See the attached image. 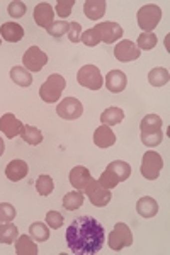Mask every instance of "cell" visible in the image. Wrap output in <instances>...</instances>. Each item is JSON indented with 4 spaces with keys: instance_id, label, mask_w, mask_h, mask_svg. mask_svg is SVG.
<instances>
[{
    "instance_id": "obj_1",
    "label": "cell",
    "mask_w": 170,
    "mask_h": 255,
    "mask_svg": "<svg viewBox=\"0 0 170 255\" xmlns=\"http://www.w3.org/2000/svg\"><path fill=\"white\" fill-rule=\"evenodd\" d=\"M68 250L75 255H95L106 242V230L92 216L75 218L65 233Z\"/></svg>"
},
{
    "instance_id": "obj_2",
    "label": "cell",
    "mask_w": 170,
    "mask_h": 255,
    "mask_svg": "<svg viewBox=\"0 0 170 255\" xmlns=\"http://www.w3.org/2000/svg\"><path fill=\"white\" fill-rule=\"evenodd\" d=\"M65 87H66V80L63 77L58 75V73H51L39 89L41 101H44L46 104H55L56 101H60L61 92L65 90Z\"/></svg>"
},
{
    "instance_id": "obj_3",
    "label": "cell",
    "mask_w": 170,
    "mask_h": 255,
    "mask_svg": "<svg viewBox=\"0 0 170 255\" xmlns=\"http://www.w3.org/2000/svg\"><path fill=\"white\" fill-rule=\"evenodd\" d=\"M138 26L142 27L145 32H152L159 26L160 19H162V9L155 3H147L142 9L138 10Z\"/></svg>"
},
{
    "instance_id": "obj_4",
    "label": "cell",
    "mask_w": 170,
    "mask_h": 255,
    "mask_svg": "<svg viewBox=\"0 0 170 255\" xmlns=\"http://www.w3.org/2000/svg\"><path fill=\"white\" fill-rule=\"evenodd\" d=\"M162 168H164V158H162V155L157 153V151L148 150L147 153L143 155V160H142V168H140L142 175L147 180H155V179H159Z\"/></svg>"
},
{
    "instance_id": "obj_5",
    "label": "cell",
    "mask_w": 170,
    "mask_h": 255,
    "mask_svg": "<svg viewBox=\"0 0 170 255\" xmlns=\"http://www.w3.org/2000/svg\"><path fill=\"white\" fill-rule=\"evenodd\" d=\"M77 82L82 85V87H87L90 90H99L104 84V79H102V73L95 65H85L78 70L77 73Z\"/></svg>"
},
{
    "instance_id": "obj_6",
    "label": "cell",
    "mask_w": 170,
    "mask_h": 255,
    "mask_svg": "<svg viewBox=\"0 0 170 255\" xmlns=\"http://www.w3.org/2000/svg\"><path fill=\"white\" fill-rule=\"evenodd\" d=\"M133 245V233L126 223H116L114 230L109 233V247L114 252H121L124 247Z\"/></svg>"
},
{
    "instance_id": "obj_7",
    "label": "cell",
    "mask_w": 170,
    "mask_h": 255,
    "mask_svg": "<svg viewBox=\"0 0 170 255\" xmlns=\"http://www.w3.org/2000/svg\"><path fill=\"white\" fill-rule=\"evenodd\" d=\"M84 192H85V196L89 197L90 203L97 208L107 206V204L111 203V199H113V194H111L109 189L102 187L101 184H99V180H95V179H90V182L87 184Z\"/></svg>"
},
{
    "instance_id": "obj_8",
    "label": "cell",
    "mask_w": 170,
    "mask_h": 255,
    "mask_svg": "<svg viewBox=\"0 0 170 255\" xmlns=\"http://www.w3.org/2000/svg\"><path fill=\"white\" fill-rule=\"evenodd\" d=\"M56 114L61 119L73 121V119H78L84 114V106H82V102L75 97H65L63 101L58 104Z\"/></svg>"
},
{
    "instance_id": "obj_9",
    "label": "cell",
    "mask_w": 170,
    "mask_h": 255,
    "mask_svg": "<svg viewBox=\"0 0 170 255\" xmlns=\"http://www.w3.org/2000/svg\"><path fill=\"white\" fill-rule=\"evenodd\" d=\"M22 63L27 72H39V70L48 63V55L44 51H41V48L31 46L24 53Z\"/></svg>"
},
{
    "instance_id": "obj_10",
    "label": "cell",
    "mask_w": 170,
    "mask_h": 255,
    "mask_svg": "<svg viewBox=\"0 0 170 255\" xmlns=\"http://www.w3.org/2000/svg\"><path fill=\"white\" fill-rule=\"evenodd\" d=\"M94 29L97 31L99 38H101L102 43H106V44L116 43V41L121 39L124 34L123 27L119 26L118 22H99V24H95Z\"/></svg>"
},
{
    "instance_id": "obj_11",
    "label": "cell",
    "mask_w": 170,
    "mask_h": 255,
    "mask_svg": "<svg viewBox=\"0 0 170 255\" xmlns=\"http://www.w3.org/2000/svg\"><path fill=\"white\" fill-rule=\"evenodd\" d=\"M140 49L133 41L130 39H123L119 41L114 46V56L118 61H123V63H128V61H135L140 58Z\"/></svg>"
},
{
    "instance_id": "obj_12",
    "label": "cell",
    "mask_w": 170,
    "mask_h": 255,
    "mask_svg": "<svg viewBox=\"0 0 170 255\" xmlns=\"http://www.w3.org/2000/svg\"><path fill=\"white\" fill-rule=\"evenodd\" d=\"M34 20L39 27L48 29L55 22V10H53V7L48 2H39L34 7Z\"/></svg>"
},
{
    "instance_id": "obj_13",
    "label": "cell",
    "mask_w": 170,
    "mask_h": 255,
    "mask_svg": "<svg viewBox=\"0 0 170 255\" xmlns=\"http://www.w3.org/2000/svg\"><path fill=\"white\" fill-rule=\"evenodd\" d=\"M22 126H24L22 123H20L12 113H7V114H3V116L0 118V131H2V133L5 134L9 139L15 138L17 134H20Z\"/></svg>"
},
{
    "instance_id": "obj_14",
    "label": "cell",
    "mask_w": 170,
    "mask_h": 255,
    "mask_svg": "<svg viewBox=\"0 0 170 255\" xmlns=\"http://www.w3.org/2000/svg\"><path fill=\"white\" fill-rule=\"evenodd\" d=\"M126 85H128V77L121 70H111L106 75V89L109 92L119 94L126 89Z\"/></svg>"
},
{
    "instance_id": "obj_15",
    "label": "cell",
    "mask_w": 170,
    "mask_h": 255,
    "mask_svg": "<svg viewBox=\"0 0 170 255\" xmlns=\"http://www.w3.org/2000/svg\"><path fill=\"white\" fill-rule=\"evenodd\" d=\"M92 175H90V170L84 165H77L70 170V184L75 187V191H82L87 187V184L90 182Z\"/></svg>"
},
{
    "instance_id": "obj_16",
    "label": "cell",
    "mask_w": 170,
    "mask_h": 255,
    "mask_svg": "<svg viewBox=\"0 0 170 255\" xmlns=\"http://www.w3.org/2000/svg\"><path fill=\"white\" fill-rule=\"evenodd\" d=\"M29 172V167L27 163L24 162V160H12V162H9V165L5 167V175L7 179L12 180V182H17V180H22L24 177L27 175Z\"/></svg>"
},
{
    "instance_id": "obj_17",
    "label": "cell",
    "mask_w": 170,
    "mask_h": 255,
    "mask_svg": "<svg viewBox=\"0 0 170 255\" xmlns=\"http://www.w3.org/2000/svg\"><path fill=\"white\" fill-rule=\"evenodd\" d=\"M94 143L99 148H109L116 143V134L109 126H99L94 133Z\"/></svg>"
},
{
    "instance_id": "obj_18",
    "label": "cell",
    "mask_w": 170,
    "mask_h": 255,
    "mask_svg": "<svg viewBox=\"0 0 170 255\" xmlns=\"http://www.w3.org/2000/svg\"><path fill=\"white\" fill-rule=\"evenodd\" d=\"M136 213L143 218L157 216V213H159V203H157V201L150 196L140 197L138 203H136Z\"/></svg>"
},
{
    "instance_id": "obj_19",
    "label": "cell",
    "mask_w": 170,
    "mask_h": 255,
    "mask_svg": "<svg viewBox=\"0 0 170 255\" xmlns=\"http://www.w3.org/2000/svg\"><path fill=\"white\" fill-rule=\"evenodd\" d=\"M0 36L9 43H17L24 38V27L17 22H5L0 27Z\"/></svg>"
},
{
    "instance_id": "obj_20",
    "label": "cell",
    "mask_w": 170,
    "mask_h": 255,
    "mask_svg": "<svg viewBox=\"0 0 170 255\" xmlns=\"http://www.w3.org/2000/svg\"><path fill=\"white\" fill-rule=\"evenodd\" d=\"M106 0H87L84 3V12L90 20H99L106 14Z\"/></svg>"
},
{
    "instance_id": "obj_21",
    "label": "cell",
    "mask_w": 170,
    "mask_h": 255,
    "mask_svg": "<svg viewBox=\"0 0 170 255\" xmlns=\"http://www.w3.org/2000/svg\"><path fill=\"white\" fill-rule=\"evenodd\" d=\"M15 254L17 255H38V245L31 237L19 235L15 240Z\"/></svg>"
},
{
    "instance_id": "obj_22",
    "label": "cell",
    "mask_w": 170,
    "mask_h": 255,
    "mask_svg": "<svg viewBox=\"0 0 170 255\" xmlns=\"http://www.w3.org/2000/svg\"><path fill=\"white\" fill-rule=\"evenodd\" d=\"M124 119V111L119 108H107L104 113L101 114V123L104 126H116Z\"/></svg>"
},
{
    "instance_id": "obj_23",
    "label": "cell",
    "mask_w": 170,
    "mask_h": 255,
    "mask_svg": "<svg viewBox=\"0 0 170 255\" xmlns=\"http://www.w3.org/2000/svg\"><path fill=\"white\" fill-rule=\"evenodd\" d=\"M169 80H170L169 70L164 67H157L150 70V73H148V82H150V85H153V87H164V85L169 84Z\"/></svg>"
},
{
    "instance_id": "obj_24",
    "label": "cell",
    "mask_w": 170,
    "mask_h": 255,
    "mask_svg": "<svg viewBox=\"0 0 170 255\" xmlns=\"http://www.w3.org/2000/svg\"><path fill=\"white\" fill-rule=\"evenodd\" d=\"M10 79L19 87H29L32 84V75L24 67H14L10 70Z\"/></svg>"
},
{
    "instance_id": "obj_25",
    "label": "cell",
    "mask_w": 170,
    "mask_h": 255,
    "mask_svg": "<svg viewBox=\"0 0 170 255\" xmlns=\"http://www.w3.org/2000/svg\"><path fill=\"white\" fill-rule=\"evenodd\" d=\"M162 126H164L162 118L157 116V114H148V116H145L142 119V123H140L142 133H155V131H162Z\"/></svg>"
},
{
    "instance_id": "obj_26",
    "label": "cell",
    "mask_w": 170,
    "mask_h": 255,
    "mask_svg": "<svg viewBox=\"0 0 170 255\" xmlns=\"http://www.w3.org/2000/svg\"><path fill=\"white\" fill-rule=\"evenodd\" d=\"M20 138H22V141H26L27 145H39L41 141H43V133L38 129V128L34 126H22V129H20Z\"/></svg>"
},
{
    "instance_id": "obj_27",
    "label": "cell",
    "mask_w": 170,
    "mask_h": 255,
    "mask_svg": "<svg viewBox=\"0 0 170 255\" xmlns=\"http://www.w3.org/2000/svg\"><path fill=\"white\" fill-rule=\"evenodd\" d=\"M84 192L82 191H73V192H66L63 196V208L68 209V211H75L84 204Z\"/></svg>"
},
{
    "instance_id": "obj_28",
    "label": "cell",
    "mask_w": 170,
    "mask_h": 255,
    "mask_svg": "<svg viewBox=\"0 0 170 255\" xmlns=\"http://www.w3.org/2000/svg\"><path fill=\"white\" fill-rule=\"evenodd\" d=\"M17 237H19L17 226L12 225L10 221L0 226V242H2V244H5V245L14 244V242L17 240Z\"/></svg>"
},
{
    "instance_id": "obj_29",
    "label": "cell",
    "mask_w": 170,
    "mask_h": 255,
    "mask_svg": "<svg viewBox=\"0 0 170 255\" xmlns=\"http://www.w3.org/2000/svg\"><path fill=\"white\" fill-rule=\"evenodd\" d=\"M29 237L34 242H46L49 238V228L48 225L41 223V221H36L29 226Z\"/></svg>"
},
{
    "instance_id": "obj_30",
    "label": "cell",
    "mask_w": 170,
    "mask_h": 255,
    "mask_svg": "<svg viewBox=\"0 0 170 255\" xmlns=\"http://www.w3.org/2000/svg\"><path fill=\"white\" fill-rule=\"evenodd\" d=\"M107 167H109L111 170H113L114 174L119 177V180H121V182H124V180L130 179V175H131V167H130V163L123 162V160H114V162H111Z\"/></svg>"
},
{
    "instance_id": "obj_31",
    "label": "cell",
    "mask_w": 170,
    "mask_h": 255,
    "mask_svg": "<svg viewBox=\"0 0 170 255\" xmlns=\"http://www.w3.org/2000/svg\"><path fill=\"white\" fill-rule=\"evenodd\" d=\"M97 180H99V184H101L102 187L109 189V191H111V189H114L116 186H119V182H121V180H119V177L116 175L109 167H107L106 170L102 172V175L99 177Z\"/></svg>"
},
{
    "instance_id": "obj_32",
    "label": "cell",
    "mask_w": 170,
    "mask_h": 255,
    "mask_svg": "<svg viewBox=\"0 0 170 255\" xmlns=\"http://www.w3.org/2000/svg\"><path fill=\"white\" fill-rule=\"evenodd\" d=\"M55 189V182L49 175H39L38 180H36V191L39 192L41 196H49Z\"/></svg>"
},
{
    "instance_id": "obj_33",
    "label": "cell",
    "mask_w": 170,
    "mask_h": 255,
    "mask_svg": "<svg viewBox=\"0 0 170 255\" xmlns=\"http://www.w3.org/2000/svg\"><path fill=\"white\" fill-rule=\"evenodd\" d=\"M157 36L153 34V32H142L138 38V43H136V46H138V49L142 51V49H147V51H150V49H153L157 46Z\"/></svg>"
},
{
    "instance_id": "obj_34",
    "label": "cell",
    "mask_w": 170,
    "mask_h": 255,
    "mask_svg": "<svg viewBox=\"0 0 170 255\" xmlns=\"http://www.w3.org/2000/svg\"><path fill=\"white\" fill-rule=\"evenodd\" d=\"M142 143L147 145L148 148H153V146H159L164 139V129L162 131H155V133H142Z\"/></svg>"
},
{
    "instance_id": "obj_35",
    "label": "cell",
    "mask_w": 170,
    "mask_h": 255,
    "mask_svg": "<svg viewBox=\"0 0 170 255\" xmlns=\"http://www.w3.org/2000/svg\"><path fill=\"white\" fill-rule=\"evenodd\" d=\"M46 31H48L49 36H53V38H61V36H65L66 32H68V22L63 19L55 20V22H53Z\"/></svg>"
},
{
    "instance_id": "obj_36",
    "label": "cell",
    "mask_w": 170,
    "mask_h": 255,
    "mask_svg": "<svg viewBox=\"0 0 170 255\" xmlns=\"http://www.w3.org/2000/svg\"><path fill=\"white\" fill-rule=\"evenodd\" d=\"M80 41L85 44V46L94 48V46H97V44L101 43V38H99L97 31H95L94 27H90V29H85L84 32H82V39Z\"/></svg>"
},
{
    "instance_id": "obj_37",
    "label": "cell",
    "mask_w": 170,
    "mask_h": 255,
    "mask_svg": "<svg viewBox=\"0 0 170 255\" xmlns=\"http://www.w3.org/2000/svg\"><path fill=\"white\" fill-rule=\"evenodd\" d=\"M17 215V211H15V208L12 206L9 203H0V221H3V223H9L12 221Z\"/></svg>"
},
{
    "instance_id": "obj_38",
    "label": "cell",
    "mask_w": 170,
    "mask_h": 255,
    "mask_svg": "<svg viewBox=\"0 0 170 255\" xmlns=\"http://www.w3.org/2000/svg\"><path fill=\"white\" fill-rule=\"evenodd\" d=\"M7 12H9V15H10V17H14V19L22 17V15L26 14V3L19 2V0H14V2L9 3V7H7Z\"/></svg>"
},
{
    "instance_id": "obj_39",
    "label": "cell",
    "mask_w": 170,
    "mask_h": 255,
    "mask_svg": "<svg viewBox=\"0 0 170 255\" xmlns=\"http://www.w3.org/2000/svg\"><path fill=\"white\" fill-rule=\"evenodd\" d=\"M73 5H75V2L73 0H58L56 2V14L60 15V17H68L70 14H72V9Z\"/></svg>"
},
{
    "instance_id": "obj_40",
    "label": "cell",
    "mask_w": 170,
    "mask_h": 255,
    "mask_svg": "<svg viewBox=\"0 0 170 255\" xmlns=\"http://www.w3.org/2000/svg\"><path fill=\"white\" fill-rule=\"evenodd\" d=\"M46 223H48L49 228L60 230L61 226H63V223H65L63 215H61V213H58V211H49L46 215Z\"/></svg>"
},
{
    "instance_id": "obj_41",
    "label": "cell",
    "mask_w": 170,
    "mask_h": 255,
    "mask_svg": "<svg viewBox=\"0 0 170 255\" xmlns=\"http://www.w3.org/2000/svg\"><path fill=\"white\" fill-rule=\"evenodd\" d=\"M68 39L72 43H78L82 39V26L78 22H68Z\"/></svg>"
},
{
    "instance_id": "obj_42",
    "label": "cell",
    "mask_w": 170,
    "mask_h": 255,
    "mask_svg": "<svg viewBox=\"0 0 170 255\" xmlns=\"http://www.w3.org/2000/svg\"><path fill=\"white\" fill-rule=\"evenodd\" d=\"M3 150H5V143H3V139L0 138V157L3 155Z\"/></svg>"
},
{
    "instance_id": "obj_43",
    "label": "cell",
    "mask_w": 170,
    "mask_h": 255,
    "mask_svg": "<svg viewBox=\"0 0 170 255\" xmlns=\"http://www.w3.org/2000/svg\"><path fill=\"white\" fill-rule=\"evenodd\" d=\"M0 223H2V221H0Z\"/></svg>"
},
{
    "instance_id": "obj_44",
    "label": "cell",
    "mask_w": 170,
    "mask_h": 255,
    "mask_svg": "<svg viewBox=\"0 0 170 255\" xmlns=\"http://www.w3.org/2000/svg\"><path fill=\"white\" fill-rule=\"evenodd\" d=\"M0 43H2V41H0Z\"/></svg>"
}]
</instances>
